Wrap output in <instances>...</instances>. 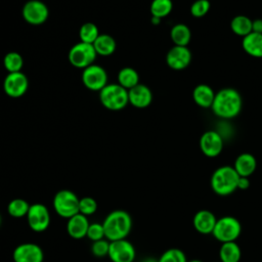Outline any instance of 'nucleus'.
Here are the masks:
<instances>
[{"label":"nucleus","mask_w":262,"mask_h":262,"mask_svg":"<svg viewBox=\"0 0 262 262\" xmlns=\"http://www.w3.org/2000/svg\"><path fill=\"white\" fill-rule=\"evenodd\" d=\"M239 175L233 166H221L211 176V188L218 195H228L237 189Z\"/></svg>","instance_id":"7ed1b4c3"},{"label":"nucleus","mask_w":262,"mask_h":262,"mask_svg":"<svg viewBox=\"0 0 262 262\" xmlns=\"http://www.w3.org/2000/svg\"><path fill=\"white\" fill-rule=\"evenodd\" d=\"M107 257L112 262H133L136 251L131 242L126 238L110 242Z\"/></svg>","instance_id":"1a4fd4ad"},{"label":"nucleus","mask_w":262,"mask_h":262,"mask_svg":"<svg viewBox=\"0 0 262 262\" xmlns=\"http://www.w3.org/2000/svg\"><path fill=\"white\" fill-rule=\"evenodd\" d=\"M1 221H2V219H1V215H0V226H1Z\"/></svg>","instance_id":"a19ab883"},{"label":"nucleus","mask_w":262,"mask_h":262,"mask_svg":"<svg viewBox=\"0 0 262 262\" xmlns=\"http://www.w3.org/2000/svg\"><path fill=\"white\" fill-rule=\"evenodd\" d=\"M96 51L93 44H88L84 42L76 43L72 46L69 51V60L71 64L79 69H85L91 64L96 58Z\"/></svg>","instance_id":"0eeeda50"},{"label":"nucleus","mask_w":262,"mask_h":262,"mask_svg":"<svg viewBox=\"0 0 262 262\" xmlns=\"http://www.w3.org/2000/svg\"><path fill=\"white\" fill-rule=\"evenodd\" d=\"M170 37L174 45L187 46L191 40L190 29L184 24H177L172 27Z\"/></svg>","instance_id":"5701e85b"},{"label":"nucleus","mask_w":262,"mask_h":262,"mask_svg":"<svg viewBox=\"0 0 262 262\" xmlns=\"http://www.w3.org/2000/svg\"><path fill=\"white\" fill-rule=\"evenodd\" d=\"M110 250V241L106 238H102L96 242H92L91 245V253L98 258H102L108 255Z\"/></svg>","instance_id":"72a5a7b5"},{"label":"nucleus","mask_w":262,"mask_h":262,"mask_svg":"<svg viewBox=\"0 0 262 262\" xmlns=\"http://www.w3.org/2000/svg\"><path fill=\"white\" fill-rule=\"evenodd\" d=\"M26 217L29 227L35 232H43L49 227L50 213L48 208L41 203L32 204Z\"/></svg>","instance_id":"6e6552de"},{"label":"nucleus","mask_w":262,"mask_h":262,"mask_svg":"<svg viewBox=\"0 0 262 262\" xmlns=\"http://www.w3.org/2000/svg\"><path fill=\"white\" fill-rule=\"evenodd\" d=\"M242 47L250 56L262 58V34L251 32L243 38Z\"/></svg>","instance_id":"412c9836"},{"label":"nucleus","mask_w":262,"mask_h":262,"mask_svg":"<svg viewBox=\"0 0 262 262\" xmlns=\"http://www.w3.org/2000/svg\"><path fill=\"white\" fill-rule=\"evenodd\" d=\"M97 210V203L96 201L91 196H84L81 198L79 201V213L90 216L93 215Z\"/></svg>","instance_id":"2f4dec72"},{"label":"nucleus","mask_w":262,"mask_h":262,"mask_svg":"<svg viewBox=\"0 0 262 262\" xmlns=\"http://www.w3.org/2000/svg\"><path fill=\"white\" fill-rule=\"evenodd\" d=\"M12 259L14 262H43L44 253L35 243H23L14 248Z\"/></svg>","instance_id":"ddd939ff"},{"label":"nucleus","mask_w":262,"mask_h":262,"mask_svg":"<svg viewBox=\"0 0 262 262\" xmlns=\"http://www.w3.org/2000/svg\"><path fill=\"white\" fill-rule=\"evenodd\" d=\"M159 262H187L185 254L176 248H171L165 251L158 259Z\"/></svg>","instance_id":"7c9ffc66"},{"label":"nucleus","mask_w":262,"mask_h":262,"mask_svg":"<svg viewBox=\"0 0 262 262\" xmlns=\"http://www.w3.org/2000/svg\"><path fill=\"white\" fill-rule=\"evenodd\" d=\"M187 262H203V261L198 260V259H193V260H190V261H187Z\"/></svg>","instance_id":"ea45409f"},{"label":"nucleus","mask_w":262,"mask_h":262,"mask_svg":"<svg viewBox=\"0 0 262 262\" xmlns=\"http://www.w3.org/2000/svg\"><path fill=\"white\" fill-rule=\"evenodd\" d=\"M243 99L234 88H222L216 92L211 110L213 114L223 120L235 118L242 111Z\"/></svg>","instance_id":"f257e3e1"},{"label":"nucleus","mask_w":262,"mask_h":262,"mask_svg":"<svg viewBox=\"0 0 262 262\" xmlns=\"http://www.w3.org/2000/svg\"><path fill=\"white\" fill-rule=\"evenodd\" d=\"M48 7L39 0H30L23 7L24 19L34 26L44 24L48 18Z\"/></svg>","instance_id":"f8f14e48"},{"label":"nucleus","mask_w":262,"mask_h":262,"mask_svg":"<svg viewBox=\"0 0 262 262\" xmlns=\"http://www.w3.org/2000/svg\"><path fill=\"white\" fill-rule=\"evenodd\" d=\"M242 232L241 222L233 216H223L217 219L213 236L220 243L235 242Z\"/></svg>","instance_id":"423d86ee"},{"label":"nucleus","mask_w":262,"mask_h":262,"mask_svg":"<svg viewBox=\"0 0 262 262\" xmlns=\"http://www.w3.org/2000/svg\"><path fill=\"white\" fill-rule=\"evenodd\" d=\"M223 137L215 130L204 132L200 138L201 151L208 158L218 157L223 149Z\"/></svg>","instance_id":"9b49d317"},{"label":"nucleus","mask_w":262,"mask_h":262,"mask_svg":"<svg viewBox=\"0 0 262 262\" xmlns=\"http://www.w3.org/2000/svg\"><path fill=\"white\" fill-rule=\"evenodd\" d=\"M151 23L155 24V25H158V24L161 23V18H158V17L152 16V17H151Z\"/></svg>","instance_id":"58836bf2"},{"label":"nucleus","mask_w":262,"mask_h":262,"mask_svg":"<svg viewBox=\"0 0 262 262\" xmlns=\"http://www.w3.org/2000/svg\"><path fill=\"white\" fill-rule=\"evenodd\" d=\"M173 9L172 0H152L150 4V13L158 18L166 17Z\"/></svg>","instance_id":"cd10ccee"},{"label":"nucleus","mask_w":262,"mask_h":262,"mask_svg":"<svg viewBox=\"0 0 262 262\" xmlns=\"http://www.w3.org/2000/svg\"><path fill=\"white\" fill-rule=\"evenodd\" d=\"M86 237H88L91 242H96V241L105 238L102 223H99V222L90 223L88 230H87Z\"/></svg>","instance_id":"f704fd0d"},{"label":"nucleus","mask_w":262,"mask_h":262,"mask_svg":"<svg viewBox=\"0 0 262 262\" xmlns=\"http://www.w3.org/2000/svg\"><path fill=\"white\" fill-rule=\"evenodd\" d=\"M29 87V80L27 76L21 72L8 73L3 82L4 92L12 97L17 98L23 96Z\"/></svg>","instance_id":"4468645a"},{"label":"nucleus","mask_w":262,"mask_h":262,"mask_svg":"<svg viewBox=\"0 0 262 262\" xmlns=\"http://www.w3.org/2000/svg\"><path fill=\"white\" fill-rule=\"evenodd\" d=\"M191 61V52L187 46L174 45L166 55L168 67L174 71L186 69Z\"/></svg>","instance_id":"2eb2a0df"},{"label":"nucleus","mask_w":262,"mask_h":262,"mask_svg":"<svg viewBox=\"0 0 262 262\" xmlns=\"http://www.w3.org/2000/svg\"><path fill=\"white\" fill-rule=\"evenodd\" d=\"M252 32L262 34V19L261 18H256V19L252 20Z\"/></svg>","instance_id":"e433bc0d"},{"label":"nucleus","mask_w":262,"mask_h":262,"mask_svg":"<svg viewBox=\"0 0 262 262\" xmlns=\"http://www.w3.org/2000/svg\"><path fill=\"white\" fill-rule=\"evenodd\" d=\"M104 236L107 241L123 239L128 236L132 228V218L127 211L115 210L110 212L102 221Z\"/></svg>","instance_id":"f03ea898"},{"label":"nucleus","mask_w":262,"mask_h":262,"mask_svg":"<svg viewBox=\"0 0 262 262\" xmlns=\"http://www.w3.org/2000/svg\"><path fill=\"white\" fill-rule=\"evenodd\" d=\"M88 217L78 213L68 219L66 229L68 234L74 239H81L86 236L89 227Z\"/></svg>","instance_id":"dca6fc26"},{"label":"nucleus","mask_w":262,"mask_h":262,"mask_svg":"<svg viewBox=\"0 0 262 262\" xmlns=\"http://www.w3.org/2000/svg\"><path fill=\"white\" fill-rule=\"evenodd\" d=\"M99 35L100 34L98 32V29L93 23L83 24L79 31V37L81 42L88 44H93Z\"/></svg>","instance_id":"c85d7f7f"},{"label":"nucleus","mask_w":262,"mask_h":262,"mask_svg":"<svg viewBox=\"0 0 262 262\" xmlns=\"http://www.w3.org/2000/svg\"><path fill=\"white\" fill-rule=\"evenodd\" d=\"M217 218L213 212L209 210L198 211L192 219L194 229L202 234H210L213 232Z\"/></svg>","instance_id":"a211bd4d"},{"label":"nucleus","mask_w":262,"mask_h":262,"mask_svg":"<svg viewBox=\"0 0 262 262\" xmlns=\"http://www.w3.org/2000/svg\"><path fill=\"white\" fill-rule=\"evenodd\" d=\"M93 47L98 55L108 56L116 50V41L111 35L100 34L94 41Z\"/></svg>","instance_id":"b1692460"},{"label":"nucleus","mask_w":262,"mask_h":262,"mask_svg":"<svg viewBox=\"0 0 262 262\" xmlns=\"http://www.w3.org/2000/svg\"><path fill=\"white\" fill-rule=\"evenodd\" d=\"M250 187V180L249 177H242L239 176L238 181H237V189L241 190H246Z\"/></svg>","instance_id":"c9c22d12"},{"label":"nucleus","mask_w":262,"mask_h":262,"mask_svg":"<svg viewBox=\"0 0 262 262\" xmlns=\"http://www.w3.org/2000/svg\"><path fill=\"white\" fill-rule=\"evenodd\" d=\"M219 257L221 262H239L242 251L236 242L222 243L219 250Z\"/></svg>","instance_id":"4be33fe9"},{"label":"nucleus","mask_w":262,"mask_h":262,"mask_svg":"<svg viewBox=\"0 0 262 262\" xmlns=\"http://www.w3.org/2000/svg\"><path fill=\"white\" fill-rule=\"evenodd\" d=\"M118 84L129 90L139 84V75L133 68H123L118 74Z\"/></svg>","instance_id":"a878e982"},{"label":"nucleus","mask_w":262,"mask_h":262,"mask_svg":"<svg viewBox=\"0 0 262 262\" xmlns=\"http://www.w3.org/2000/svg\"><path fill=\"white\" fill-rule=\"evenodd\" d=\"M216 92L208 84H199L192 90V99L196 105L208 108L212 106Z\"/></svg>","instance_id":"aec40b11"},{"label":"nucleus","mask_w":262,"mask_h":262,"mask_svg":"<svg viewBox=\"0 0 262 262\" xmlns=\"http://www.w3.org/2000/svg\"><path fill=\"white\" fill-rule=\"evenodd\" d=\"M129 103L137 108H144L152 101L151 90L143 84H137L128 90Z\"/></svg>","instance_id":"f3484780"},{"label":"nucleus","mask_w":262,"mask_h":262,"mask_svg":"<svg viewBox=\"0 0 262 262\" xmlns=\"http://www.w3.org/2000/svg\"><path fill=\"white\" fill-rule=\"evenodd\" d=\"M141 262H159V261H158V259H155V258L148 257V258H145L144 260H142Z\"/></svg>","instance_id":"4c0bfd02"},{"label":"nucleus","mask_w":262,"mask_h":262,"mask_svg":"<svg viewBox=\"0 0 262 262\" xmlns=\"http://www.w3.org/2000/svg\"><path fill=\"white\" fill-rule=\"evenodd\" d=\"M82 82L86 88L93 91H100L107 85L106 72L98 64H91L83 70Z\"/></svg>","instance_id":"9d476101"},{"label":"nucleus","mask_w":262,"mask_h":262,"mask_svg":"<svg viewBox=\"0 0 262 262\" xmlns=\"http://www.w3.org/2000/svg\"><path fill=\"white\" fill-rule=\"evenodd\" d=\"M78 195L70 189L58 190L52 200V205L55 213L62 218L69 219L79 213Z\"/></svg>","instance_id":"39448f33"},{"label":"nucleus","mask_w":262,"mask_h":262,"mask_svg":"<svg viewBox=\"0 0 262 262\" xmlns=\"http://www.w3.org/2000/svg\"><path fill=\"white\" fill-rule=\"evenodd\" d=\"M220 262H221V261H220Z\"/></svg>","instance_id":"79ce46f5"},{"label":"nucleus","mask_w":262,"mask_h":262,"mask_svg":"<svg viewBox=\"0 0 262 262\" xmlns=\"http://www.w3.org/2000/svg\"><path fill=\"white\" fill-rule=\"evenodd\" d=\"M30 204L20 198L11 200L7 205V213L13 218H21L27 216L30 209Z\"/></svg>","instance_id":"bb28decb"},{"label":"nucleus","mask_w":262,"mask_h":262,"mask_svg":"<svg viewBox=\"0 0 262 262\" xmlns=\"http://www.w3.org/2000/svg\"><path fill=\"white\" fill-rule=\"evenodd\" d=\"M99 99L105 108L120 111L129 103L128 90L119 84H107L99 91Z\"/></svg>","instance_id":"20e7f679"},{"label":"nucleus","mask_w":262,"mask_h":262,"mask_svg":"<svg viewBox=\"0 0 262 262\" xmlns=\"http://www.w3.org/2000/svg\"><path fill=\"white\" fill-rule=\"evenodd\" d=\"M210 7L209 0H195L190 5V13L193 17H203L209 12Z\"/></svg>","instance_id":"473e14b6"},{"label":"nucleus","mask_w":262,"mask_h":262,"mask_svg":"<svg viewBox=\"0 0 262 262\" xmlns=\"http://www.w3.org/2000/svg\"><path fill=\"white\" fill-rule=\"evenodd\" d=\"M252 20L253 19L243 14L235 15L230 20V29L235 35L244 38L252 32Z\"/></svg>","instance_id":"393cba45"},{"label":"nucleus","mask_w":262,"mask_h":262,"mask_svg":"<svg viewBox=\"0 0 262 262\" xmlns=\"http://www.w3.org/2000/svg\"><path fill=\"white\" fill-rule=\"evenodd\" d=\"M233 168L239 176L250 177L257 168L256 158L250 152H243L236 157Z\"/></svg>","instance_id":"6ab92c4d"},{"label":"nucleus","mask_w":262,"mask_h":262,"mask_svg":"<svg viewBox=\"0 0 262 262\" xmlns=\"http://www.w3.org/2000/svg\"><path fill=\"white\" fill-rule=\"evenodd\" d=\"M3 64L8 73L20 72L24 66V59L19 53L12 51V52H8L4 56Z\"/></svg>","instance_id":"c756f323"}]
</instances>
